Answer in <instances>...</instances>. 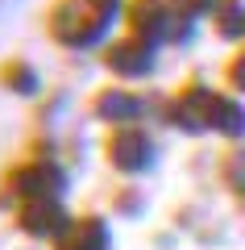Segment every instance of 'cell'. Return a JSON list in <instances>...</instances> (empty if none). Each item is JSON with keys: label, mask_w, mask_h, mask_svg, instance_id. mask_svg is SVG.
Segmentation results:
<instances>
[{"label": "cell", "mask_w": 245, "mask_h": 250, "mask_svg": "<svg viewBox=\"0 0 245 250\" xmlns=\"http://www.w3.org/2000/svg\"><path fill=\"white\" fill-rule=\"evenodd\" d=\"M137 113H141V100L133 96V92H121V88L104 92V96L96 100V117L108 121V125H133Z\"/></svg>", "instance_id": "9"}, {"label": "cell", "mask_w": 245, "mask_h": 250, "mask_svg": "<svg viewBox=\"0 0 245 250\" xmlns=\"http://www.w3.org/2000/svg\"><path fill=\"white\" fill-rule=\"evenodd\" d=\"M121 17V0H58L50 13V29L71 50H92L104 42Z\"/></svg>", "instance_id": "1"}, {"label": "cell", "mask_w": 245, "mask_h": 250, "mask_svg": "<svg viewBox=\"0 0 245 250\" xmlns=\"http://www.w3.org/2000/svg\"><path fill=\"white\" fill-rule=\"evenodd\" d=\"M212 108H216V92L212 88H187L170 104V121L179 129H187V134H204V129H212Z\"/></svg>", "instance_id": "6"}, {"label": "cell", "mask_w": 245, "mask_h": 250, "mask_svg": "<svg viewBox=\"0 0 245 250\" xmlns=\"http://www.w3.org/2000/svg\"><path fill=\"white\" fill-rule=\"evenodd\" d=\"M108 159H113V167L125 171V175H141V171L154 167L158 146H154V138H150L146 129H137V125H121V129L108 138Z\"/></svg>", "instance_id": "2"}, {"label": "cell", "mask_w": 245, "mask_h": 250, "mask_svg": "<svg viewBox=\"0 0 245 250\" xmlns=\"http://www.w3.org/2000/svg\"><path fill=\"white\" fill-rule=\"evenodd\" d=\"M212 129L225 134V138H245V104H241V100H228V96H216Z\"/></svg>", "instance_id": "10"}, {"label": "cell", "mask_w": 245, "mask_h": 250, "mask_svg": "<svg viewBox=\"0 0 245 250\" xmlns=\"http://www.w3.org/2000/svg\"><path fill=\"white\" fill-rule=\"evenodd\" d=\"M4 83H9V88H17L21 96H34V92H38V75L29 71V67H21V62L4 71Z\"/></svg>", "instance_id": "13"}, {"label": "cell", "mask_w": 245, "mask_h": 250, "mask_svg": "<svg viewBox=\"0 0 245 250\" xmlns=\"http://www.w3.org/2000/svg\"><path fill=\"white\" fill-rule=\"evenodd\" d=\"M17 221H21V229L29 238H54V242L71 229V217L62 208V200H25Z\"/></svg>", "instance_id": "5"}, {"label": "cell", "mask_w": 245, "mask_h": 250, "mask_svg": "<svg viewBox=\"0 0 245 250\" xmlns=\"http://www.w3.org/2000/svg\"><path fill=\"white\" fill-rule=\"evenodd\" d=\"M108 67H113L121 80H146V75L154 71V50H150L146 42H137V38L116 42L113 50H108Z\"/></svg>", "instance_id": "7"}, {"label": "cell", "mask_w": 245, "mask_h": 250, "mask_svg": "<svg viewBox=\"0 0 245 250\" xmlns=\"http://www.w3.org/2000/svg\"><path fill=\"white\" fill-rule=\"evenodd\" d=\"M225 184H228V192H237V196L245 200V150L228 154V163H225Z\"/></svg>", "instance_id": "12"}, {"label": "cell", "mask_w": 245, "mask_h": 250, "mask_svg": "<svg viewBox=\"0 0 245 250\" xmlns=\"http://www.w3.org/2000/svg\"><path fill=\"white\" fill-rule=\"evenodd\" d=\"M113 233L100 217H83V221H71V229L58 238V250H108Z\"/></svg>", "instance_id": "8"}, {"label": "cell", "mask_w": 245, "mask_h": 250, "mask_svg": "<svg viewBox=\"0 0 245 250\" xmlns=\"http://www.w3.org/2000/svg\"><path fill=\"white\" fill-rule=\"evenodd\" d=\"M9 188L17 192L21 200H62V192H67V175H62L58 163L34 159V163H25V167L13 171Z\"/></svg>", "instance_id": "3"}, {"label": "cell", "mask_w": 245, "mask_h": 250, "mask_svg": "<svg viewBox=\"0 0 245 250\" xmlns=\"http://www.w3.org/2000/svg\"><path fill=\"white\" fill-rule=\"evenodd\" d=\"M129 25H133V38H137V42H146L150 50H158L162 42H170V38H175L179 13L170 9L167 0H133Z\"/></svg>", "instance_id": "4"}, {"label": "cell", "mask_w": 245, "mask_h": 250, "mask_svg": "<svg viewBox=\"0 0 245 250\" xmlns=\"http://www.w3.org/2000/svg\"><path fill=\"white\" fill-rule=\"evenodd\" d=\"M228 83H233L237 92H245V54L233 59V67H228Z\"/></svg>", "instance_id": "14"}, {"label": "cell", "mask_w": 245, "mask_h": 250, "mask_svg": "<svg viewBox=\"0 0 245 250\" xmlns=\"http://www.w3.org/2000/svg\"><path fill=\"white\" fill-rule=\"evenodd\" d=\"M216 29H220V38H228V42H237V38L245 34V4L241 0L216 4Z\"/></svg>", "instance_id": "11"}]
</instances>
